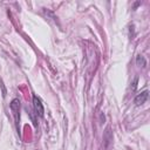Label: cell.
<instances>
[{"instance_id": "6da1fadb", "label": "cell", "mask_w": 150, "mask_h": 150, "mask_svg": "<svg viewBox=\"0 0 150 150\" xmlns=\"http://www.w3.org/2000/svg\"><path fill=\"white\" fill-rule=\"evenodd\" d=\"M33 107H34V110H35L36 116L39 115L40 117H42L43 114H45V109H43V105H42L40 98H39L36 95L33 96Z\"/></svg>"}, {"instance_id": "7a4b0ae2", "label": "cell", "mask_w": 150, "mask_h": 150, "mask_svg": "<svg viewBox=\"0 0 150 150\" xmlns=\"http://www.w3.org/2000/svg\"><path fill=\"white\" fill-rule=\"evenodd\" d=\"M148 97H149V91L148 90H144V91H142V93H139V94L136 95V97L134 98V103L136 105H142V104H144L146 102Z\"/></svg>"}, {"instance_id": "3957f363", "label": "cell", "mask_w": 150, "mask_h": 150, "mask_svg": "<svg viewBox=\"0 0 150 150\" xmlns=\"http://www.w3.org/2000/svg\"><path fill=\"white\" fill-rule=\"evenodd\" d=\"M9 107H11V110L13 111V114H14L15 121L18 122V121H19V111H20V101H19L18 98H14V100L11 102Z\"/></svg>"}, {"instance_id": "277c9868", "label": "cell", "mask_w": 150, "mask_h": 150, "mask_svg": "<svg viewBox=\"0 0 150 150\" xmlns=\"http://www.w3.org/2000/svg\"><path fill=\"white\" fill-rule=\"evenodd\" d=\"M103 141H104V148H108L109 144L112 141V134L110 131V128H107L104 134H103Z\"/></svg>"}, {"instance_id": "5b68a950", "label": "cell", "mask_w": 150, "mask_h": 150, "mask_svg": "<svg viewBox=\"0 0 150 150\" xmlns=\"http://www.w3.org/2000/svg\"><path fill=\"white\" fill-rule=\"evenodd\" d=\"M136 64L139 66V67H143V68L146 66V60L144 59L143 55H137L136 56Z\"/></svg>"}]
</instances>
